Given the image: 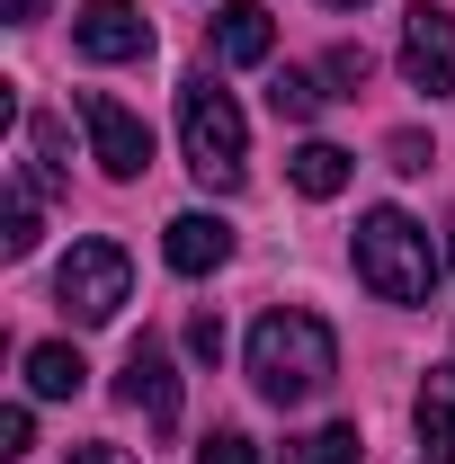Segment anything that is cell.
<instances>
[{"instance_id": "24", "label": "cell", "mask_w": 455, "mask_h": 464, "mask_svg": "<svg viewBox=\"0 0 455 464\" xmlns=\"http://www.w3.org/2000/svg\"><path fill=\"white\" fill-rule=\"evenodd\" d=\"M447 268H455V224H447Z\"/></svg>"}, {"instance_id": "19", "label": "cell", "mask_w": 455, "mask_h": 464, "mask_svg": "<svg viewBox=\"0 0 455 464\" xmlns=\"http://www.w3.org/2000/svg\"><path fill=\"white\" fill-rule=\"evenodd\" d=\"M27 438H36V420H27V402L0 411V456H27Z\"/></svg>"}, {"instance_id": "16", "label": "cell", "mask_w": 455, "mask_h": 464, "mask_svg": "<svg viewBox=\"0 0 455 464\" xmlns=\"http://www.w3.org/2000/svg\"><path fill=\"white\" fill-rule=\"evenodd\" d=\"M0 250H9V259H27V250H36V188H27V179L9 188V215H0Z\"/></svg>"}, {"instance_id": "5", "label": "cell", "mask_w": 455, "mask_h": 464, "mask_svg": "<svg viewBox=\"0 0 455 464\" xmlns=\"http://www.w3.org/2000/svg\"><path fill=\"white\" fill-rule=\"evenodd\" d=\"M81 125H90V161H99L108 179H143V170H152V125L125 108V99L81 90Z\"/></svg>"}, {"instance_id": "21", "label": "cell", "mask_w": 455, "mask_h": 464, "mask_svg": "<svg viewBox=\"0 0 455 464\" xmlns=\"http://www.w3.org/2000/svg\"><path fill=\"white\" fill-rule=\"evenodd\" d=\"M188 348L215 366V357H224V322H215V313H197V322H188Z\"/></svg>"}, {"instance_id": "13", "label": "cell", "mask_w": 455, "mask_h": 464, "mask_svg": "<svg viewBox=\"0 0 455 464\" xmlns=\"http://www.w3.org/2000/svg\"><path fill=\"white\" fill-rule=\"evenodd\" d=\"M331 99H340V90H322V72H295V63H286L277 81H268V108H277L286 125H313V116L331 108Z\"/></svg>"}, {"instance_id": "3", "label": "cell", "mask_w": 455, "mask_h": 464, "mask_svg": "<svg viewBox=\"0 0 455 464\" xmlns=\"http://www.w3.org/2000/svg\"><path fill=\"white\" fill-rule=\"evenodd\" d=\"M357 277H366L375 304H429V286H438L429 232L411 224L402 206H375V215L357 224Z\"/></svg>"}, {"instance_id": "6", "label": "cell", "mask_w": 455, "mask_h": 464, "mask_svg": "<svg viewBox=\"0 0 455 464\" xmlns=\"http://www.w3.org/2000/svg\"><path fill=\"white\" fill-rule=\"evenodd\" d=\"M402 72H411L420 99H455V18L438 0H411V18H402Z\"/></svg>"}, {"instance_id": "7", "label": "cell", "mask_w": 455, "mask_h": 464, "mask_svg": "<svg viewBox=\"0 0 455 464\" xmlns=\"http://www.w3.org/2000/svg\"><path fill=\"white\" fill-rule=\"evenodd\" d=\"M72 45L90 63H143L152 54V18H143L134 0H90V9L72 18Z\"/></svg>"}, {"instance_id": "11", "label": "cell", "mask_w": 455, "mask_h": 464, "mask_svg": "<svg viewBox=\"0 0 455 464\" xmlns=\"http://www.w3.org/2000/svg\"><path fill=\"white\" fill-rule=\"evenodd\" d=\"M411 429H420L429 464H455V366H429V384L411 402Z\"/></svg>"}, {"instance_id": "17", "label": "cell", "mask_w": 455, "mask_h": 464, "mask_svg": "<svg viewBox=\"0 0 455 464\" xmlns=\"http://www.w3.org/2000/svg\"><path fill=\"white\" fill-rule=\"evenodd\" d=\"M366 45H331V63H322V81H340V90H366Z\"/></svg>"}, {"instance_id": "20", "label": "cell", "mask_w": 455, "mask_h": 464, "mask_svg": "<svg viewBox=\"0 0 455 464\" xmlns=\"http://www.w3.org/2000/svg\"><path fill=\"white\" fill-rule=\"evenodd\" d=\"M384 152H393V170H429V161H438V143H429V134H393Z\"/></svg>"}, {"instance_id": "8", "label": "cell", "mask_w": 455, "mask_h": 464, "mask_svg": "<svg viewBox=\"0 0 455 464\" xmlns=\"http://www.w3.org/2000/svg\"><path fill=\"white\" fill-rule=\"evenodd\" d=\"M116 393L143 411L152 429H170V420H179V375H170V348H161V340H134V348H125V375H116Z\"/></svg>"}, {"instance_id": "10", "label": "cell", "mask_w": 455, "mask_h": 464, "mask_svg": "<svg viewBox=\"0 0 455 464\" xmlns=\"http://www.w3.org/2000/svg\"><path fill=\"white\" fill-rule=\"evenodd\" d=\"M277 54V18L259 0H224L215 9V63H268Z\"/></svg>"}, {"instance_id": "9", "label": "cell", "mask_w": 455, "mask_h": 464, "mask_svg": "<svg viewBox=\"0 0 455 464\" xmlns=\"http://www.w3.org/2000/svg\"><path fill=\"white\" fill-rule=\"evenodd\" d=\"M161 259H170L179 277H206V268H224V259H232V224H224V215H206V206H197V215H170Z\"/></svg>"}, {"instance_id": "12", "label": "cell", "mask_w": 455, "mask_h": 464, "mask_svg": "<svg viewBox=\"0 0 455 464\" xmlns=\"http://www.w3.org/2000/svg\"><path fill=\"white\" fill-rule=\"evenodd\" d=\"M81 384H90V366H81V348H63V340L27 348V393H36V402H72Z\"/></svg>"}, {"instance_id": "25", "label": "cell", "mask_w": 455, "mask_h": 464, "mask_svg": "<svg viewBox=\"0 0 455 464\" xmlns=\"http://www.w3.org/2000/svg\"><path fill=\"white\" fill-rule=\"evenodd\" d=\"M331 9H366V0H331Z\"/></svg>"}, {"instance_id": "14", "label": "cell", "mask_w": 455, "mask_h": 464, "mask_svg": "<svg viewBox=\"0 0 455 464\" xmlns=\"http://www.w3.org/2000/svg\"><path fill=\"white\" fill-rule=\"evenodd\" d=\"M286 179H295V197H340L348 188V152L340 143H304V152L286 161Z\"/></svg>"}, {"instance_id": "15", "label": "cell", "mask_w": 455, "mask_h": 464, "mask_svg": "<svg viewBox=\"0 0 455 464\" xmlns=\"http://www.w3.org/2000/svg\"><path fill=\"white\" fill-rule=\"evenodd\" d=\"M286 464H366V438H357V420H331V429H313V438H295Z\"/></svg>"}, {"instance_id": "2", "label": "cell", "mask_w": 455, "mask_h": 464, "mask_svg": "<svg viewBox=\"0 0 455 464\" xmlns=\"http://www.w3.org/2000/svg\"><path fill=\"white\" fill-rule=\"evenodd\" d=\"M179 143H188V170L206 179L215 197H232L250 179V125H241V108H232V90L215 72L179 81Z\"/></svg>"}, {"instance_id": "23", "label": "cell", "mask_w": 455, "mask_h": 464, "mask_svg": "<svg viewBox=\"0 0 455 464\" xmlns=\"http://www.w3.org/2000/svg\"><path fill=\"white\" fill-rule=\"evenodd\" d=\"M9 18H18V27H27V18H36V0H9Z\"/></svg>"}, {"instance_id": "4", "label": "cell", "mask_w": 455, "mask_h": 464, "mask_svg": "<svg viewBox=\"0 0 455 464\" xmlns=\"http://www.w3.org/2000/svg\"><path fill=\"white\" fill-rule=\"evenodd\" d=\"M125 295H134V259L116 250V241H72V259L54 268V304L81 322V331H99L125 313Z\"/></svg>"}, {"instance_id": "22", "label": "cell", "mask_w": 455, "mask_h": 464, "mask_svg": "<svg viewBox=\"0 0 455 464\" xmlns=\"http://www.w3.org/2000/svg\"><path fill=\"white\" fill-rule=\"evenodd\" d=\"M72 464H125V447H116V438H81V447H72Z\"/></svg>"}, {"instance_id": "1", "label": "cell", "mask_w": 455, "mask_h": 464, "mask_svg": "<svg viewBox=\"0 0 455 464\" xmlns=\"http://www.w3.org/2000/svg\"><path fill=\"white\" fill-rule=\"evenodd\" d=\"M340 375V340H331V322L322 313H304V304H277V313H259L250 322V384L268 393V402H313L322 384Z\"/></svg>"}, {"instance_id": "18", "label": "cell", "mask_w": 455, "mask_h": 464, "mask_svg": "<svg viewBox=\"0 0 455 464\" xmlns=\"http://www.w3.org/2000/svg\"><path fill=\"white\" fill-rule=\"evenodd\" d=\"M197 464H259V447H250L241 429H215V438L197 447Z\"/></svg>"}]
</instances>
